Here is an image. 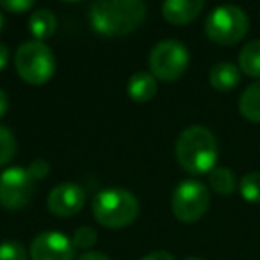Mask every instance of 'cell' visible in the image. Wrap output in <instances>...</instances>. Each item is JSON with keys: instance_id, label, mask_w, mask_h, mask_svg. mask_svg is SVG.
<instances>
[{"instance_id": "6da1fadb", "label": "cell", "mask_w": 260, "mask_h": 260, "mask_svg": "<svg viewBox=\"0 0 260 260\" xmlns=\"http://www.w3.org/2000/svg\"><path fill=\"white\" fill-rule=\"evenodd\" d=\"M146 16L141 0H98L89 9V23L104 36H125L136 30Z\"/></svg>"}, {"instance_id": "7a4b0ae2", "label": "cell", "mask_w": 260, "mask_h": 260, "mask_svg": "<svg viewBox=\"0 0 260 260\" xmlns=\"http://www.w3.org/2000/svg\"><path fill=\"white\" fill-rule=\"evenodd\" d=\"M216 136L207 126L192 125L185 128L177 139L175 155L184 171L191 175H205L216 168L217 160Z\"/></svg>"}, {"instance_id": "3957f363", "label": "cell", "mask_w": 260, "mask_h": 260, "mask_svg": "<svg viewBox=\"0 0 260 260\" xmlns=\"http://www.w3.org/2000/svg\"><path fill=\"white\" fill-rule=\"evenodd\" d=\"M139 202L126 189L112 187L98 192L93 200V216L105 228H125L136 221Z\"/></svg>"}, {"instance_id": "277c9868", "label": "cell", "mask_w": 260, "mask_h": 260, "mask_svg": "<svg viewBox=\"0 0 260 260\" xmlns=\"http://www.w3.org/2000/svg\"><path fill=\"white\" fill-rule=\"evenodd\" d=\"M15 68L27 84L41 86L48 82L55 72L54 52L43 41H25L15 54Z\"/></svg>"}, {"instance_id": "5b68a950", "label": "cell", "mask_w": 260, "mask_h": 260, "mask_svg": "<svg viewBox=\"0 0 260 260\" xmlns=\"http://www.w3.org/2000/svg\"><path fill=\"white\" fill-rule=\"evenodd\" d=\"M248 29L249 18L239 6H219L205 20V34L217 45L239 43L246 36Z\"/></svg>"}, {"instance_id": "8992f818", "label": "cell", "mask_w": 260, "mask_h": 260, "mask_svg": "<svg viewBox=\"0 0 260 260\" xmlns=\"http://www.w3.org/2000/svg\"><path fill=\"white\" fill-rule=\"evenodd\" d=\"M150 73L160 80H177L189 66V50L177 40H164L150 52Z\"/></svg>"}, {"instance_id": "52a82bcc", "label": "cell", "mask_w": 260, "mask_h": 260, "mask_svg": "<svg viewBox=\"0 0 260 260\" xmlns=\"http://www.w3.org/2000/svg\"><path fill=\"white\" fill-rule=\"evenodd\" d=\"M210 205V192L198 180H182L171 196V210L184 223L202 219Z\"/></svg>"}, {"instance_id": "ba28073f", "label": "cell", "mask_w": 260, "mask_h": 260, "mask_svg": "<svg viewBox=\"0 0 260 260\" xmlns=\"http://www.w3.org/2000/svg\"><path fill=\"white\" fill-rule=\"evenodd\" d=\"M34 194V178L22 166H13L0 175V205L20 210L29 205Z\"/></svg>"}, {"instance_id": "9c48e42d", "label": "cell", "mask_w": 260, "mask_h": 260, "mask_svg": "<svg viewBox=\"0 0 260 260\" xmlns=\"http://www.w3.org/2000/svg\"><path fill=\"white\" fill-rule=\"evenodd\" d=\"M29 255L32 260H73L75 246L59 232H43L30 242Z\"/></svg>"}, {"instance_id": "30bf717a", "label": "cell", "mask_w": 260, "mask_h": 260, "mask_svg": "<svg viewBox=\"0 0 260 260\" xmlns=\"http://www.w3.org/2000/svg\"><path fill=\"white\" fill-rule=\"evenodd\" d=\"M86 203V192L75 182H62L50 191L47 200L48 210L57 217H70L80 212Z\"/></svg>"}, {"instance_id": "8fae6325", "label": "cell", "mask_w": 260, "mask_h": 260, "mask_svg": "<svg viewBox=\"0 0 260 260\" xmlns=\"http://www.w3.org/2000/svg\"><path fill=\"white\" fill-rule=\"evenodd\" d=\"M205 4L202 0H166L162 4V16L173 25H185L200 16Z\"/></svg>"}, {"instance_id": "7c38bea8", "label": "cell", "mask_w": 260, "mask_h": 260, "mask_svg": "<svg viewBox=\"0 0 260 260\" xmlns=\"http://www.w3.org/2000/svg\"><path fill=\"white\" fill-rule=\"evenodd\" d=\"M128 94L134 102H148L157 93V80L150 72H136L128 80Z\"/></svg>"}, {"instance_id": "4fadbf2b", "label": "cell", "mask_w": 260, "mask_h": 260, "mask_svg": "<svg viewBox=\"0 0 260 260\" xmlns=\"http://www.w3.org/2000/svg\"><path fill=\"white\" fill-rule=\"evenodd\" d=\"M209 82L217 91H230L241 82V70L232 62H217L210 70Z\"/></svg>"}, {"instance_id": "5bb4252c", "label": "cell", "mask_w": 260, "mask_h": 260, "mask_svg": "<svg viewBox=\"0 0 260 260\" xmlns=\"http://www.w3.org/2000/svg\"><path fill=\"white\" fill-rule=\"evenodd\" d=\"M30 34L36 38V41H43L50 38L57 29V18L50 9H36L29 18Z\"/></svg>"}, {"instance_id": "9a60e30c", "label": "cell", "mask_w": 260, "mask_h": 260, "mask_svg": "<svg viewBox=\"0 0 260 260\" xmlns=\"http://www.w3.org/2000/svg\"><path fill=\"white\" fill-rule=\"evenodd\" d=\"M239 112L249 121L260 123V80L242 91L239 98Z\"/></svg>"}, {"instance_id": "2e32d148", "label": "cell", "mask_w": 260, "mask_h": 260, "mask_svg": "<svg viewBox=\"0 0 260 260\" xmlns=\"http://www.w3.org/2000/svg\"><path fill=\"white\" fill-rule=\"evenodd\" d=\"M239 70L248 77L260 79V40L246 43L239 52Z\"/></svg>"}, {"instance_id": "e0dca14e", "label": "cell", "mask_w": 260, "mask_h": 260, "mask_svg": "<svg viewBox=\"0 0 260 260\" xmlns=\"http://www.w3.org/2000/svg\"><path fill=\"white\" fill-rule=\"evenodd\" d=\"M209 184L217 194H230L237 187V180H235V175L230 168L224 166H216L209 173Z\"/></svg>"}, {"instance_id": "ac0fdd59", "label": "cell", "mask_w": 260, "mask_h": 260, "mask_svg": "<svg viewBox=\"0 0 260 260\" xmlns=\"http://www.w3.org/2000/svg\"><path fill=\"white\" fill-rule=\"evenodd\" d=\"M241 196L249 203H260V171L246 173L239 184Z\"/></svg>"}, {"instance_id": "d6986e66", "label": "cell", "mask_w": 260, "mask_h": 260, "mask_svg": "<svg viewBox=\"0 0 260 260\" xmlns=\"http://www.w3.org/2000/svg\"><path fill=\"white\" fill-rule=\"evenodd\" d=\"M16 153V139L8 126L0 125V166H6Z\"/></svg>"}, {"instance_id": "ffe728a7", "label": "cell", "mask_w": 260, "mask_h": 260, "mask_svg": "<svg viewBox=\"0 0 260 260\" xmlns=\"http://www.w3.org/2000/svg\"><path fill=\"white\" fill-rule=\"evenodd\" d=\"M0 260H27V249L18 241H2Z\"/></svg>"}, {"instance_id": "44dd1931", "label": "cell", "mask_w": 260, "mask_h": 260, "mask_svg": "<svg viewBox=\"0 0 260 260\" xmlns=\"http://www.w3.org/2000/svg\"><path fill=\"white\" fill-rule=\"evenodd\" d=\"M98 241V234L94 232V228L91 226H80L75 230L72 237V242L75 248H80V249H89L96 244Z\"/></svg>"}, {"instance_id": "7402d4cb", "label": "cell", "mask_w": 260, "mask_h": 260, "mask_svg": "<svg viewBox=\"0 0 260 260\" xmlns=\"http://www.w3.org/2000/svg\"><path fill=\"white\" fill-rule=\"evenodd\" d=\"M34 2L32 0H0V8L6 9L8 13H15V15H22L32 9Z\"/></svg>"}, {"instance_id": "603a6c76", "label": "cell", "mask_w": 260, "mask_h": 260, "mask_svg": "<svg viewBox=\"0 0 260 260\" xmlns=\"http://www.w3.org/2000/svg\"><path fill=\"white\" fill-rule=\"evenodd\" d=\"M27 171H29L30 177H32L34 180H40V178H45L48 175V171H50V164H48L45 159H36L29 164Z\"/></svg>"}, {"instance_id": "cb8c5ba5", "label": "cell", "mask_w": 260, "mask_h": 260, "mask_svg": "<svg viewBox=\"0 0 260 260\" xmlns=\"http://www.w3.org/2000/svg\"><path fill=\"white\" fill-rule=\"evenodd\" d=\"M141 260H175V256L168 251H153V253H148V255Z\"/></svg>"}, {"instance_id": "d4e9b609", "label": "cell", "mask_w": 260, "mask_h": 260, "mask_svg": "<svg viewBox=\"0 0 260 260\" xmlns=\"http://www.w3.org/2000/svg\"><path fill=\"white\" fill-rule=\"evenodd\" d=\"M79 260H111L105 253L102 251H86L79 256Z\"/></svg>"}, {"instance_id": "484cf974", "label": "cell", "mask_w": 260, "mask_h": 260, "mask_svg": "<svg viewBox=\"0 0 260 260\" xmlns=\"http://www.w3.org/2000/svg\"><path fill=\"white\" fill-rule=\"evenodd\" d=\"M8 62H9V50L6 45L0 43V72L8 66Z\"/></svg>"}, {"instance_id": "4316f807", "label": "cell", "mask_w": 260, "mask_h": 260, "mask_svg": "<svg viewBox=\"0 0 260 260\" xmlns=\"http://www.w3.org/2000/svg\"><path fill=\"white\" fill-rule=\"evenodd\" d=\"M8 107H9V102H8V94L4 91L0 89V118L8 112Z\"/></svg>"}, {"instance_id": "83f0119b", "label": "cell", "mask_w": 260, "mask_h": 260, "mask_svg": "<svg viewBox=\"0 0 260 260\" xmlns=\"http://www.w3.org/2000/svg\"><path fill=\"white\" fill-rule=\"evenodd\" d=\"M2 27H4V16H2V13H0V30H2Z\"/></svg>"}, {"instance_id": "f1b7e54d", "label": "cell", "mask_w": 260, "mask_h": 260, "mask_svg": "<svg viewBox=\"0 0 260 260\" xmlns=\"http://www.w3.org/2000/svg\"><path fill=\"white\" fill-rule=\"evenodd\" d=\"M184 260H202L200 256H187V258H184Z\"/></svg>"}]
</instances>
